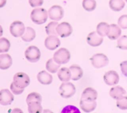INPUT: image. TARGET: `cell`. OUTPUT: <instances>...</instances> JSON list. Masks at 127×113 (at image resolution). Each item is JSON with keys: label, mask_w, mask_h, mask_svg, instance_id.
Listing matches in <instances>:
<instances>
[{"label": "cell", "mask_w": 127, "mask_h": 113, "mask_svg": "<svg viewBox=\"0 0 127 113\" xmlns=\"http://www.w3.org/2000/svg\"><path fill=\"white\" fill-rule=\"evenodd\" d=\"M12 60L7 53L0 55V69L7 70L12 65Z\"/></svg>", "instance_id": "cell-18"}, {"label": "cell", "mask_w": 127, "mask_h": 113, "mask_svg": "<svg viewBox=\"0 0 127 113\" xmlns=\"http://www.w3.org/2000/svg\"><path fill=\"white\" fill-rule=\"evenodd\" d=\"M109 29H110V25L106 22H102L97 26V32L102 37H105L107 36Z\"/></svg>", "instance_id": "cell-25"}, {"label": "cell", "mask_w": 127, "mask_h": 113, "mask_svg": "<svg viewBox=\"0 0 127 113\" xmlns=\"http://www.w3.org/2000/svg\"><path fill=\"white\" fill-rule=\"evenodd\" d=\"M37 79L41 84L48 85L53 81V76L45 71H41L37 75Z\"/></svg>", "instance_id": "cell-17"}, {"label": "cell", "mask_w": 127, "mask_h": 113, "mask_svg": "<svg viewBox=\"0 0 127 113\" xmlns=\"http://www.w3.org/2000/svg\"><path fill=\"white\" fill-rule=\"evenodd\" d=\"M82 4L83 8L89 12L94 11L97 6L95 0H83Z\"/></svg>", "instance_id": "cell-28"}, {"label": "cell", "mask_w": 127, "mask_h": 113, "mask_svg": "<svg viewBox=\"0 0 127 113\" xmlns=\"http://www.w3.org/2000/svg\"><path fill=\"white\" fill-rule=\"evenodd\" d=\"M92 65L95 68H101L107 65L109 60L105 55L103 53H97L94 55L90 59Z\"/></svg>", "instance_id": "cell-4"}, {"label": "cell", "mask_w": 127, "mask_h": 113, "mask_svg": "<svg viewBox=\"0 0 127 113\" xmlns=\"http://www.w3.org/2000/svg\"><path fill=\"white\" fill-rule=\"evenodd\" d=\"M28 105V111L31 113H40L42 112L41 103L37 101H33L27 103Z\"/></svg>", "instance_id": "cell-23"}, {"label": "cell", "mask_w": 127, "mask_h": 113, "mask_svg": "<svg viewBox=\"0 0 127 113\" xmlns=\"http://www.w3.org/2000/svg\"><path fill=\"white\" fill-rule=\"evenodd\" d=\"M37 101L42 103V98L40 94L38 93H36V92H33V93H31L29 94H28L27 99H26L27 103L31 101Z\"/></svg>", "instance_id": "cell-30"}, {"label": "cell", "mask_w": 127, "mask_h": 113, "mask_svg": "<svg viewBox=\"0 0 127 113\" xmlns=\"http://www.w3.org/2000/svg\"><path fill=\"white\" fill-rule=\"evenodd\" d=\"M122 31L119 26L113 24L110 25V29L107 36L110 40H116L120 37Z\"/></svg>", "instance_id": "cell-16"}, {"label": "cell", "mask_w": 127, "mask_h": 113, "mask_svg": "<svg viewBox=\"0 0 127 113\" xmlns=\"http://www.w3.org/2000/svg\"><path fill=\"white\" fill-rule=\"evenodd\" d=\"M30 81L29 76L24 72H19L14 76L13 82L19 88L25 89V88L29 85Z\"/></svg>", "instance_id": "cell-6"}, {"label": "cell", "mask_w": 127, "mask_h": 113, "mask_svg": "<svg viewBox=\"0 0 127 113\" xmlns=\"http://www.w3.org/2000/svg\"><path fill=\"white\" fill-rule=\"evenodd\" d=\"M117 47L121 50H127V36H123L118 39Z\"/></svg>", "instance_id": "cell-32"}, {"label": "cell", "mask_w": 127, "mask_h": 113, "mask_svg": "<svg viewBox=\"0 0 127 113\" xmlns=\"http://www.w3.org/2000/svg\"><path fill=\"white\" fill-rule=\"evenodd\" d=\"M7 0H0V8L4 7L6 5Z\"/></svg>", "instance_id": "cell-37"}, {"label": "cell", "mask_w": 127, "mask_h": 113, "mask_svg": "<svg viewBox=\"0 0 127 113\" xmlns=\"http://www.w3.org/2000/svg\"><path fill=\"white\" fill-rule=\"evenodd\" d=\"M125 6L124 0H110L109 6L112 11L119 12L122 11Z\"/></svg>", "instance_id": "cell-24"}, {"label": "cell", "mask_w": 127, "mask_h": 113, "mask_svg": "<svg viewBox=\"0 0 127 113\" xmlns=\"http://www.w3.org/2000/svg\"><path fill=\"white\" fill-rule=\"evenodd\" d=\"M41 53L39 48L35 46H30L26 49L25 52L26 58L31 63H35L38 62L40 58Z\"/></svg>", "instance_id": "cell-5"}, {"label": "cell", "mask_w": 127, "mask_h": 113, "mask_svg": "<svg viewBox=\"0 0 127 113\" xmlns=\"http://www.w3.org/2000/svg\"><path fill=\"white\" fill-rule=\"evenodd\" d=\"M117 106L122 110L127 109V96H122L117 100Z\"/></svg>", "instance_id": "cell-31"}, {"label": "cell", "mask_w": 127, "mask_h": 113, "mask_svg": "<svg viewBox=\"0 0 127 113\" xmlns=\"http://www.w3.org/2000/svg\"><path fill=\"white\" fill-rule=\"evenodd\" d=\"M103 37L98 34L97 32H92L87 37V42L92 47H98L102 43Z\"/></svg>", "instance_id": "cell-12"}, {"label": "cell", "mask_w": 127, "mask_h": 113, "mask_svg": "<svg viewBox=\"0 0 127 113\" xmlns=\"http://www.w3.org/2000/svg\"><path fill=\"white\" fill-rule=\"evenodd\" d=\"M126 91L124 89L122 86H117L113 87L110 89L109 94L112 98L115 99H119L122 96H124L126 94Z\"/></svg>", "instance_id": "cell-20"}, {"label": "cell", "mask_w": 127, "mask_h": 113, "mask_svg": "<svg viewBox=\"0 0 127 113\" xmlns=\"http://www.w3.org/2000/svg\"><path fill=\"white\" fill-rule=\"evenodd\" d=\"M2 34H3V30H2V27L0 26V37H1Z\"/></svg>", "instance_id": "cell-38"}, {"label": "cell", "mask_w": 127, "mask_h": 113, "mask_svg": "<svg viewBox=\"0 0 127 113\" xmlns=\"http://www.w3.org/2000/svg\"><path fill=\"white\" fill-rule=\"evenodd\" d=\"M60 67V65L57 63L53 58H50L47 61L46 63V68L49 72L52 73H55L58 72Z\"/></svg>", "instance_id": "cell-26"}, {"label": "cell", "mask_w": 127, "mask_h": 113, "mask_svg": "<svg viewBox=\"0 0 127 113\" xmlns=\"http://www.w3.org/2000/svg\"><path fill=\"white\" fill-rule=\"evenodd\" d=\"M11 47L10 42L5 37L0 38V53L8 52Z\"/></svg>", "instance_id": "cell-29"}, {"label": "cell", "mask_w": 127, "mask_h": 113, "mask_svg": "<svg viewBox=\"0 0 127 113\" xmlns=\"http://www.w3.org/2000/svg\"><path fill=\"white\" fill-rule=\"evenodd\" d=\"M120 66L123 75L127 77V61H124V62H122Z\"/></svg>", "instance_id": "cell-36"}, {"label": "cell", "mask_w": 127, "mask_h": 113, "mask_svg": "<svg viewBox=\"0 0 127 113\" xmlns=\"http://www.w3.org/2000/svg\"><path fill=\"white\" fill-rule=\"evenodd\" d=\"M35 36L36 34L35 30L32 27H27L24 33L21 37H22V40L26 42H29L33 40L35 38Z\"/></svg>", "instance_id": "cell-22"}, {"label": "cell", "mask_w": 127, "mask_h": 113, "mask_svg": "<svg viewBox=\"0 0 127 113\" xmlns=\"http://www.w3.org/2000/svg\"><path fill=\"white\" fill-rule=\"evenodd\" d=\"M125 1H126V2H127V0H125Z\"/></svg>", "instance_id": "cell-39"}, {"label": "cell", "mask_w": 127, "mask_h": 113, "mask_svg": "<svg viewBox=\"0 0 127 113\" xmlns=\"http://www.w3.org/2000/svg\"><path fill=\"white\" fill-rule=\"evenodd\" d=\"M48 14L50 19L56 21H60L64 16V10L62 6L54 5L49 9Z\"/></svg>", "instance_id": "cell-7"}, {"label": "cell", "mask_w": 127, "mask_h": 113, "mask_svg": "<svg viewBox=\"0 0 127 113\" xmlns=\"http://www.w3.org/2000/svg\"><path fill=\"white\" fill-rule=\"evenodd\" d=\"M119 75L117 72L114 70H110L106 72L104 76V81L109 86L117 84L119 82Z\"/></svg>", "instance_id": "cell-10"}, {"label": "cell", "mask_w": 127, "mask_h": 113, "mask_svg": "<svg viewBox=\"0 0 127 113\" xmlns=\"http://www.w3.org/2000/svg\"><path fill=\"white\" fill-rule=\"evenodd\" d=\"M48 14L44 8H35L32 10L31 14V18L32 22L36 24L41 25L46 22L48 19Z\"/></svg>", "instance_id": "cell-1"}, {"label": "cell", "mask_w": 127, "mask_h": 113, "mask_svg": "<svg viewBox=\"0 0 127 113\" xmlns=\"http://www.w3.org/2000/svg\"><path fill=\"white\" fill-rule=\"evenodd\" d=\"M76 93L75 86L71 82H63L60 86L59 93L63 98H69Z\"/></svg>", "instance_id": "cell-2"}, {"label": "cell", "mask_w": 127, "mask_h": 113, "mask_svg": "<svg viewBox=\"0 0 127 113\" xmlns=\"http://www.w3.org/2000/svg\"><path fill=\"white\" fill-rule=\"evenodd\" d=\"M57 32L59 36L62 38L69 37L73 32V28L70 24L66 22H63L58 24L57 27Z\"/></svg>", "instance_id": "cell-9"}, {"label": "cell", "mask_w": 127, "mask_h": 113, "mask_svg": "<svg viewBox=\"0 0 127 113\" xmlns=\"http://www.w3.org/2000/svg\"><path fill=\"white\" fill-rule=\"evenodd\" d=\"M97 98V92L92 88H87L83 91L81 99L88 101H95Z\"/></svg>", "instance_id": "cell-15"}, {"label": "cell", "mask_w": 127, "mask_h": 113, "mask_svg": "<svg viewBox=\"0 0 127 113\" xmlns=\"http://www.w3.org/2000/svg\"><path fill=\"white\" fill-rule=\"evenodd\" d=\"M97 106L95 101H88L81 99L80 107L82 110L86 113H90L95 110Z\"/></svg>", "instance_id": "cell-14"}, {"label": "cell", "mask_w": 127, "mask_h": 113, "mask_svg": "<svg viewBox=\"0 0 127 113\" xmlns=\"http://www.w3.org/2000/svg\"><path fill=\"white\" fill-rule=\"evenodd\" d=\"M58 23L57 22H50L48 24H47L45 27V31L47 35H54L57 36L58 34L57 32V27Z\"/></svg>", "instance_id": "cell-27"}, {"label": "cell", "mask_w": 127, "mask_h": 113, "mask_svg": "<svg viewBox=\"0 0 127 113\" xmlns=\"http://www.w3.org/2000/svg\"><path fill=\"white\" fill-rule=\"evenodd\" d=\"M71 58L70 52L65 48H61L53 55V59L60 65L66 64L69 61Z\"/></svg>", "instance_id": "cell-3"}, {"label": "cell", "mask_w": 127, "mask_h": 113, "mask_svg": "<svg viewBox=\"0 0 127 113\" xmlns=\"http://www.w3.org/2000/svg\"><path fill=\"white\" fill-rule=\"evenodd\" d=\"M10 89H11L12 93H14V94H16V95H19V94H22V93H23L24 91V88H19V87L17 86V85H16L14 82H12L11 84Z\"/></svg>", "instance_id": "cell-34"}, {"label": "cell", "mask_w": 127, "mask_h": 113, "mask_svg": "<svg viewBox=\"0 0 127 113\" xmlns=\"http://www.w3.org/2000/svg\"><path fill=\"white\" fill-rule=\"evenodd\" d=\"M29 2L31 7H35L42 6L43 3V0H29Z\"/></svg>", "instance_id": "cell-35"}, {"label": "cell", "mask_w": 127, "mask_h": 113, "mask_svg": "<svg viewBox=\"0 0 127 113\" xmlns=\"http://www.w3.org/2000/svg\"><path fill=\"white\" fill-rule=\"evenodd\" d=\"M60 45V40L57 36L50 35L45 40V46L50 50H54Z\"/></svg>", "instance_id": "cell-11"}, {"label": "cell", "mask_w": 127, "mask_h": 113, "mask_svg": "<svg viewBox=\"0 0 127 113\" xmlns=\"http://www.w3.org/2000/svg\"><path fill=\"white\" fill-rule=\"evenodd\" d=\"M58 77L63 82H68L71 79V73L69 68L63 67L58 72Z\"/></svg>", "instance_id": "cell-21"}, {"label": "cell", "mask_w": 127, "mask_h": 113, "mask_svg": "<svg viewBox=\"0 0 127 113\" xmlns=\"http://www.w3.org/2000/svg\"><path fill=\"white\" fill-rule=\"evenodd\" d=\"M118 24L120 28L123 29H127V15H122L118 20Z\"/></svg>", "instance_id": "cell-33"}, {"label": "cell", "mask_w": 127, "mask_h": 113, "mask_svg": "<svg viewBox=\"0 0 127 113\" xmlns=\"http://www.w3.org/2000/svg\"><path fill=\"white\" fill-rule=\"evenodd\" d=\"M71 73V79L73 81H78L83 76V71L82 68L78 65H73L69 67Z\"/></svg>", "instance_id": "cell-19"}, {"label": "cell", "mask_w": 127, "mask_h": 113, "mask_svg": "<svg viewBox=\"0 0 127 113\" xmlns=\"http://www.w3.org/2000/svg\"><path fill=\"white\" fill-rule=\"evenodd\" d=\"M25 31V26L21 21H14L10 26V32L15 37H19L22 36Z\"/></svg>", "instance_id": "cell-8"}, {"label": "cell", "mask_w": 127, "mask_h": 113, "mask_svg": "<svg viewBox=\"0 0 127 113\" xmlns=\"http://www.w3.org/2000/svg\"><path fill=\"white\" fill-rule=\"evenodd\" d=\"M14 99V95L9 89H4L0 91V104L1 105H9L13 102Z\"/></svg>", "instance_id": "cell-13"}]
</instances>
